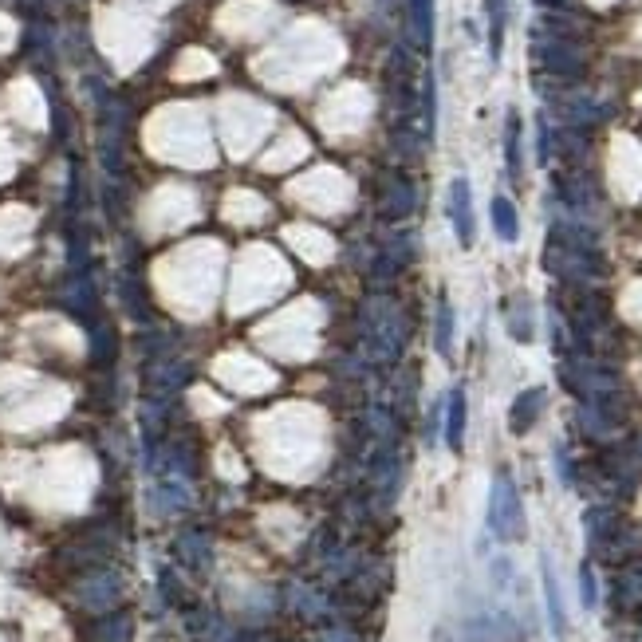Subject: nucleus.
<instances>
[{
	"label": "nucleus",
	"instance_id": "obj_1",
	"mask_svg": "<svg viewBox=\"0 0 642 642\" xmlns=\"http://www.w3.org/2000/svg\"><path fill=\"white\" fill-rule=\"evenodd\" d=\"M489 532L497 540H524L528 532V520H524V505H520V493H516L513 477L501 469L493 477V489H489Z\"/></svg>",
	"mask_w": 642,
	"mask_h": 642
},
{
	"label": "nucleus",
	"instance_id": "obj_2",
	"mask_svg": "<svg viewBox=\"0 0 642 642\" xmlns=\"http://www.w3.org/2000/svg\"><path fill=\"white\" fill-rule=\"evenodd\" d=\"M450 221L453 233L461 245H473L477 241V221H473V190L465 178H453L450 182Z\"/></svg>",
	"mask_w": 642,
	"mask_h": 642
},
{
	"label": "nucleus",
	"instance_id": "obj_3",
	"mask_svg": "<svg viewBox=\"0 0 642 642\" xmlns=\"http://www.w3.org/2000/svg\"><path fill=\"white\" fill-rule=\"evenodd\" d=\"M544 402H548V390H544V386H532V390L516 394L513 410H509V426H513V434H528V430L536 426V418L544 414Z\"/></svg>",
	"mask_w": 642,
	"mask_h": 642
},
{
	"label": "nucleus",
	"instance_id": "obj_4",
	"mask_svg": "<svg viewBox=\"0 0 642 642\" xmlns=\"http://www.w3.org/2000/svg\"><path fill=\"white\" fill-rule=\"evenodd\" d=\"M540 579H544V607H548V623H552V635H556V639H564V635H568V615H564L560 583H556V572H552L548 556L540 560Z\"/></svg>",
	"mask_w": 642,
	"mask_h": 642
},
{
	"label": "nucleus",
	"instance_id": "obj_5",
	"mask_svg": "<svg viewBox=\"0 0 642 642\" xmlns=\"http://www.w3.org/2000/svg\"><path fill=\"white\" fill-rule=\"evenodd\" d=\"M465 418H469L465 390H453L450 402H446V446L450 450H461V442H465Z\"/></svg>",
	"mask_w": 642,
	"mask_h": 642
},
{
	"label": "nucleus",
	"instance_id": "obj_6",
	"mask_svg": "<svg viewBox=\"0 0 642 642\" xmlns=\"http://www.w3.org/2000/svg\"><path fill=\"white\" fill-rule=\"evenodd\" d=\"M493 229H497V237L505 241V245H513L516 237H520V217H516V205L509 197H493Z\"/></svg>",
	"mask_w": 642,
	"mask_h": 642
},
{
	"label": "nucleus",
	"instance_id": "obj_7",
	"mask_svg": "<svg viewBox=\"0 0 642 642\" xmlns=\"http://www.w3.org/2000/svg\"><path fill=\"white\" fill-rule=\"evenodd\" d=\"M485 12H489V52H493V60H501L505 24H509V0H485Z\"/></svg>",
	"mask_w": 642,
	"mask_h": 642
},
{
	"label": "nucleus",
	"instance_id": "obj_8",
	"mask_svg": "<svg viewBox=\"0 0 642 642\" xmlns=\"http://www.w3.org/2000/svg\"><path fill=\"white\" fill-rule=\"evenodd\" d=\"M434 347H438V355H453V308L450 300H442L438 304V323H434Z\"/></svg>",
	"mask_w": 642,
	"mask_h": 642
},
{
	"label": "nucleus",
	"instance_id": "obj_9",
	"mask_svg": "<svg viewBox=\"0 0 642 642\" xmlns=\"http://www.w3.org/2000/svg\"><path fill=\"white\" fill-rule=\"evenodd\" d=\"M410 12H414V32L422 44L434 40V0H410Z\"/></svg>",
	"mask_w": 642,
	"mask_h": 642
},
{
	"label": "nucleus",
	"instance_id": "obj_10",
	"mask_svg": "<svg viewBox=\"0 0 642 642\" xmlns=\"http://www.w3.org/2000/svg\"><path fill=\"white\" fill-rule=\"evenodd\" d=\"M579 595H583V607H595L599 603V595H595V572L583 564L579 568Z\"/></svg>",
	"mask_w": 642,
	"mask_h": 642
},
{
	"label": "nucleus",
	"instance_id": "obj_11",
	"mask_svg": "<svg viewBox=\"0 0 642 642\" xmlns=\"http://www.w3.org/2000/svg\"><path fill=\"white\" fill-rule=\"evenodd\" d=\"M505 146H509V170L520 174V123L509 119V138H505Z\"/></svg>",
	"mask_w": 642,
	"mask_h": 642
}]
</instances>
